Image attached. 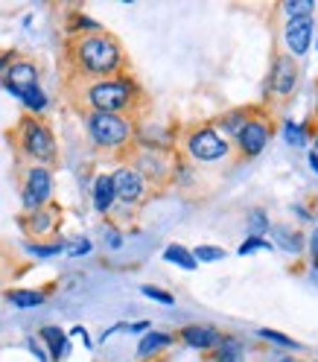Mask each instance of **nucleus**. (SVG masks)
Masks as SVG:
<instances>
[{"instance_id":"f257e3e1","label":"nucleus","mask_w":318,"mask_h":362,"mask_svg":"<svg viewBox=\"0 0 318 362\" xmlns=\"http://www.w3.org/2000/svg\"><path fill=\"white\" fill-rule=\"evenodd\" d=\"M67 59H71L73 74L85 82L120 76L123 64H126L120 41L105 30L88 33V35H73L71 44H67Z\"/></svg>"},{"instance_id":"f03ea898","label":"nucleus","mask_w":318,"mask_h":362,"mask_svg":"<svg viewBox=\"0 0 318 362\" xmlns=\"http://www.w3.org/2000/svg\"><path fill=\"white\" fill-rule=\"evenodd\" d=\"M141 97V88L131 76H108V79H94L82 82V105L88 111H102V115H126L134 108Z\"/></svg>"},{"instance_id":"7ed1b4c3","label":"nucleus","mask_w":318,"mask_h":362,"mask_svg":"<svg viewBox=\"0 0 318 362\" xmlns=\"http://www.w3.org/2000/svg\"><path fill=\"white\" fill-rule=\"evenodd\" d=\"M12 141H15L18 152L24 158H30L33 164H38V167H53L56 164V158H59L56 134L41 117H33V115L20 117L15 132H12Z\"/></svg>"},{"instance_id":"20e7f679","label":"nucleus","mask_w":318,"mask_h":362,"mask_svg":"<svg viewBox=\"0 0 318 362\" xmlns=\"http://www.w3.org/2000/svg\"><path fill=\"white\" fill-rule=\"evenodd\" d=\"M88 138L102 152L126 155L134 146V120L126 115H102V111H88L85 115Z\"/></svg>"},{"instance_id":"39448f33","label":"nucleus","mask_w":318,"mask_h":362,"mask_svg":"<svg viewBox=\"0 0 318 362\" xmlns=\"http://www.w3.org/2000/svg\"><path fill=\"white\" fill-rule=\"evenodd\" d=\"M126 155L131 158V167L146 178V185H170L172 181V173H175L178 161H172L170 149H149V146L134 144Z\"/></svg>"},{"instance_id":"423d86ee","label":"nucleus","mask_w":318,"mask_h":362,"mask_svg":"<svg viewBox=\"0 0 318 362\" xmlns=\"http://www.w3.org/2000/svg\"><path fill=\"white\" fill-rule=\"evenodd\" d=\"M184 152L193 158V161H199V164H213V161L228 158L231 144L225 141L213 126H193L184 134Z\"/></svg>"},{"instance_id":"0eeeda50","label":"nucleus","mask_w":318,"mask_h":362,"mask_svg":"<svg viewBox=\"0 0 318 362\" xmlns=\"http://www.w3.org/2000/svg\"><path fill=\"white\" fill-rule=\"evenodd\" d=\"M53 199V173L50 167H38L30 164L24 170V185H20V202H24V211H38L44 205H50Z\"/></svg>"},{"instance_id":"6e6552de","label":"nucleus","mask_w":318,"mask_h":362,"mask_svg":"<svg viewBox=\"0 0 318 362\" xmlns=\"http://www.w3.org/2000/svg\"><path fill=\"white\" fill-rule=\"evenodd\" d=\"M111 185H114V199L123 202V205H138V202H143L149 196L146 178L131 164H123L111 173Z\"/></svg>"},{"instance_id":"1a4fd4ad","label":"nucleus","mask_w":318,"mask_h":362,"mask_svg":"<svg viewBox=\"0 0 318 362\" xmlns=\"http://www.w3.org/2000/svg\"><path fill=\"white\" fill-rule=\"evenodd\" d=\"M298 74L301 67L295 62V56L289 53H278L271 59V74H269V90L278 100H289L295 94V85H298Z\"/></svg>"},{"instance_id":"9d476101","label":"nucleus","mask_w":318,"mask_h":362,"mask_svg":"<svg viewBox=\"0 0 318 362\" xmlns=\"http://www.w3.org/2000/svg\"><path fill=\"white\" fill-rule=\"evenodd\" d=\"M269 134H271V126H269L266 120H260V117L252 115V120H248V123L237 132V138H234L237 152H240L242 158L260 155V152L266 149V144H269Z\"/></svg>"},{"instance_id":"9b49d317","label":"nucleus","mask_w":318,"mask_h":362,"mask_svg":"<svg viewBox=\"0 0 318 362\" xmlns=\"http://www.w3.org/2000/svg\"><path fill=\"white\" fill-rule=\"evenodd\" d=\"M0 85H4L9 94H15V97H20V94H27L30 88H38V67H35V62H30V59H15L12 64H9V71H6V76L0 79Z\"/></svg>"},{"instance_id":"f8f14e48","label":"nucleus","mask_w":318,"mask_h":362,"mask_svg":"<svg viewBox=\"0 0 318 362\" xmlns=\"http://www.w3.org/2000/svg\"><path fill=\"white\" fill-rule=\"evenodd\" d=\"M20 228L30 231L33 237L56 234V228H59V211L53 205H44L38 211H30L27 216H20Z\"/></svg>"},{"instance_id":"ddd939ff","label":"nucleus","mask_w":318,"mask_h":362,"mask_svg":"<svg viewBox=\"0 0 318 362\" xmlns=\"http://www.w3.org/2000/svg\"><path fill=\"white\" fill-rule=\"evenodd\" d=\"M178 339H181V342H184L187 348L208 354V351L216 348V342L222 339V333H219L216 327H208V325H187V327L178 330Z\"/></svg>"},{"instance_id":"4468645a","label":"nucleus","mask_w":318,"mask_h":362,"mask_svg":"<svg viewBox=\"0 0 318 362\" xmlns=\"http://www.w3.org/2000/svg\"><path fill=\"white\" fill-rule=\"evenodd\" d=\"M312 38V18H289L283 41L289 47V56H304Z\"/></svg>"},{"instance_id":"2eb2a0df","label":"nucleus","mask_w":318,"mask_h":362,"mask_svg":"<svg viewBox=\"0 0 318 362\" xmlns=\"http://www.w3.org/2000/svg\"><path fill=\"white\" fill-rule=\"evenodd\" d=\"M41 342H44V348H47V356L50 359H64L67 354H71V342H67V336H64V330L61 327H56V325H47V327H41Z\"/></svg>"},{"instance_id":"dca6fc26","label":"nucleus","mask_w":318,"mask_h":362,"mask_svg":"<svg viewBox=\"0 0 318 362\" xmlns=\"http://www.w3.org/2000/svg\"><path fill=\"white\" fill-rule=\"evenodd\" d=\"M114 185H111V175H97L94 178V208L100 214H111L114 208Z\"/></svg>"},{"instance_id":"f3484780","label":"nucleus","mask_w":318,"mask_h":362,"mask_svg":"<svg viewBox=\"0 0 318 362\" xmlns=\"http://www.w3.org/2000/svg\"><path fill=\"white\" fill-rule=\"evenodd\" d=\"M170 345H172V336H170V333L149 330V333H143L141 345H138V359H149V356L161 354V351H164V348H170Z\"/></svg>"},{"instance_id":"a211bd4d","label":"nucleus","mask_w":318,"mask_h":362,"mask_svg":"<svg viewBox=\"0 0 318 362\" xmlns=\"http://www.w3.org/2000/svg\"><path fill=\"white\" fill-rule=\"evenodd\" d=\"M211 359L213 362H242V345H240V339L234 336H222L216 348L211 351Z\"/></svg>"},{"instance_id":"6ab92c4d","label":"nucleus","mask_w":318,"mask_h":362,"mask_svg":"<svg viewBox=\"0 0 318 362\" xmlns=\"http://www.w3.org/2000/svg\"><path fill=\"white\" fill-rule=\"evenodd\" d=\"M6 301L12 307H18V310H35V307H41L44 301H47V296L38 292V289H9Z\"/></svg>"},{"instance_id":"aec40b11","label":"nucleus","mask_w":318,"mask_h":362,"mask_svg":"<svg viewBox=\"0 0 318 362\" xmlns=\"http://www.w3.org/2000/svg\"><path fill=\"white\" fill-rule=\"evenodd\" d=\"M248 120H252V111H245V108H240V111H231V115H225L213 129L222 134V138L225 141H228V138H237V132L248 123Z\"/></svg>"},{"instance_id":"412c9836","label":"nucleus","mask_w":318,"mask_h":362,"mask_svg":"<svg viewBox=\"0 0 318 362\" xmlns=\"http://www.w3.org/2000/svg\"><path fill=\"white\" fill-rule=\"evenodd\" d=\"M164 260H167V263H175V266H181V269H187V272H193V269L199 266L196 257H193V252H187V248L178 245V243H172V245L164 248Z\"/></svg>"},{"instance_id":"4be33fe9","label":"nucleus","mask_w":318,"mask_h":362,"mask_svg":"<svg viewBox=\"0 0 318 362\" xmlns=\"http://www.w3.org/2000/svg\"><path fill=\"white\" fill-rule=\"evenodd\" d=\"M18 100H20V103H24V108L30 111V115H33V117H38V115H41V111H44V108H47V94H44V90H41V85H38V88H30V90H27V94H20Z\"/></svg>"},{"instance_id":"5701e85b","label":"nucleus","mask_w":318,"mask_h":362,"mask_svg":"<svg viewBox=\"0 0 318 362\" xmlns=\"http://www.w3.org/2000/svg\"><path fill=\"white\" fill-rule=\"evenodd\" d=\"M271 234H275V240H278V245L283 248V252H289V255H301V245H304V243H301V237L295 234V231L289 234L286 228H275Z\"/></svg>"},{"instance_id":"b1692460","label":"nucleus","mask_w":318,"mask_h":362,"mask_svg":"<svg viewBox=\"0 0 318 362\" xmlns=\"http://www.w3.org/2000/svg\"><path fill=\"white\" fill-rule=\"evenodd\" d=\"M24 248L30 255H38V257H53V255L64 252V243L61 240H56V243H27Z\"/></svg>"},{"instance_id":"393cba45","label":"nucleus","mask_w":318,"mask_h":362,"mask_svg":"<svg viewBox=\"0 0 318 362\" xmlns=\"http://www.w3.org/2000/svg\"><path fill=\"white\" fill-rule=\"evenodd\" d=\"M193 257H196V263H216V260L225 257V248H219V245H196Z\"/></svg>"},{"instance_id":"a878e982","label":"nucleus","mask_w":318,"mask_h":362,"mask_svg":"<svg viewBox=\"0 0 318 362\" xmlns=\"http://www.w3.org/2000/svg\"><path fill=\"white\" fill-rule=\"evenodd\" d=\"M141 292L146 298H152V301H158V304H175V298H172V292H167V289H161V286H152V284H146V286H141Z\"/></svg>"},{"instance_id":"bb28decb","label":"nucleus","mask_w":318,"mask_h":362,"mask_svg":"<svg viewBox=\"0 0 318 362\" xmlns=\"http://www.w3.org/2000/svg\"><path fill=\"white\" fill-rule=\"evenodd\" d=\"M283 9L289 12V18H310L315 6L310 0H289V4H283Z\"/></svg>"},{"instance_id":"cd10ccee","label":"nucleus","mask_w":318,"mask_h":362,"mask_svg":"<svg viewBox=\"0 0 318 362\" xmlns=\"http://www.w3.org/2000/svg\"><path fill=\"white\" fill-rule=\"evenodd\" d=\"M64 252L71 255V257H85V255H90V240L79 237V240H73V243H67Z\"/></svg>"},{"instance_id":"c85d7f7f","label":"nucleus","mask_w":318,"mask_h":362,"mask_svg":"<svg viewBox=\"0 0 318 362\" xmlns=\"http://www.w3.org/2000/svg\"><path fill=\"white\" fill-rule=\"evenodd\" d=\"M283 134H286V141H289L292 146H304V144H307L304 129H301V126H295V123H286V126H283Z\"/></svg>"},{"instance_id":"c756f323","label":"nucleus","mask_w":318,"mask_h":362,"mask_svg":"<svg viewBox=\"0 0 318 362\" xmlns=\"http://www.w3.org/2000/svg\"><path fill=\"white\" fill-rule=\"evenodd\" d=\"M248 225H252V234L254 237L263 234V231H269V219H266L263 211H252V216H248Z\"/></svg>"},{"instance_id":"7c9ffc66","label":"nucleus","mask_w":318,"mask_h":362,"mask_svg":"<svg viewBox=\"0 0 318 362\" xmlns=\"http://www.w3.org/2000/svg\"><path fill=\"white\" fill-rule=\"evenodd\" d=\"M257 336H260V339H269V342H278V345H283V348H298V345H295L289 336H283V333H275V330H260Z\"/></svg>"},{"instance_id":"2f4dec72","label":"nucleus","mask_w":318,"mask_h":362,"mask_svg":"<svg viewBox=\"0 0 318 362\" xmlns=\"http://www.w3.org/2000/svg\"><path fill=\"white\" fill-rule=\"evenodd\" d=\"M254 248H271V243L269 240H260V237H252V240H245L240 245V255H252Z\"/></svg>"},{"instance_id":"473e14b6","label":"nucleus","mask_w":318,"mask_h":362,"mask_svg":"<svg viewBox=\"0 0 318 362\" xmlns=\"http://www.w3.org/2000/svg\"><path fill=\"white\" fill-rule=\"evenodd\" d=\"M18 59V53L15 50H6V53H0V79L6 76V71H9V64Z\"/></svg>"},{"instance_id":"72a5a7b5","label":"nucleus","mask_w":318,"mask_h":362,"mask_svg":"<svg viewBox=\"0 0 318 362\" xmlns=\"http://www.w3.org/2000/svg\"><path fill=\"white\" fill-rule=\"evenodd\" d=\"M27 348H30V351L35 354V359H38V362H50V356H47V351H44V348H41V345L35 342V339H33V336L27 339Z\"/></svg>"},{"instance_id":"f704fd0d","label":"nucleus","mask_w":318,"mask_h":362,"mask_svg":"<svg viewBox=\"0 0 318 362\" xmlns=\"http://www.w3.org/2000/svg\"><path fill=\"white\" fill-rule=\"evenodd\" d=\"M71 336H79L82 342H85V348H90V336H88V330H85V327H73V330H71Z\"/></svg>"},{"instance_id":"c9c22d12","label":"nucleus","mask_w":318,"mask_h":362,"mask_svg":"<svg viewBox=\"0 0 318 362\" xmlns=\"http://www.w3.org/2000/svg\"><path fill=\"white\" fill-rule=\"evenodd\" d=\"M120 245H123V237L117 231H111L108 234V248H120Z\"/></svg>"},{"instance_id":"e433bc0d","label":"nucleus","mask_w":318,"mask_h":362,"mask_svg":"<svg viewBox=\"0 0 318 362\" xmlns=\"http://www.w3.org/2000/svg\"><path fill=\"white\" fill-rule=\"evenodd\" d=\"M129 330L131 333H149V322H134V325H129Z\"/></svg>"},{"instance_id":"4c0bfd02","label":"nucleus","mask_w":318,"mask_h":362,"mask_svg":"<svg viewBox=\"0 0 318 362\" xmlns=\"http://www.w3.org/2000/svg\"><path fill=\"white\" fill-rule=\"evenodd\" d=\"M312 260H315V266H318V231L312 234Z\"/></svg>"},{"instance_id":"58836bf2","label":"nucleus","mask_w":318,"mask_h":362,"mask_svg":"<svg viewBox=\"0 0 318 362\" xmlns=\"http://www.w3.org/2000/svg\"><path fill=\"white\" fill-rule=\"evenodd\" d=\"M310 167H312V173L318 175V155H315V152H310Z\"/></svg>"},{"instance_id":"ea45409f","label":"nucleus","mask_w":318,"mask_h":362,"mask_svg":"<svg viewBox=\"0 0 318 362\" xmlns=\"http://www.w3.org/2000/svg\"><path fill=\"white\" fill-rule=\"evenodd\" d=\"M315 155H318V129H315Z\"/></svg>"},{"instance_id":"a19ab883","label":"nucleus","mask_w":318,"mask_h":362,"mask_svg":"<svg viewBox=\"0 0 318 362\" xmlns=\"http://www.w3.org/2000/svg\"><path fill=\"white\" fill-rule=\"evenodd\" d=\"M281 362H298V359H281Z\"/></svg>"},{"instance_id":"79ce46f5","label":"nucleus","mask_w":318,"mask_h":362,"mask_svg":"<svg viewBox=\"0 0 318 362\" xmlns=\"http://www.w3.org/2000/svg\"><path fill=\"white\" fill-rule=\"evenodd\" d=\"M204 362H213V359H211V356H208V359H204Z\"/></svg>"}]
</instances>
